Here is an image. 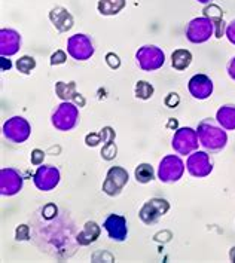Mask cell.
Instances as JSON below:
<instances>
[{
  "label": "cell",
  "instance_id": "6da1fadb",
  "mask_svg": "<svg viewBox=\"0 0 235 263\" xmlns=\"http://www.w3.org/2000/svg\"><path fill=\"white\" fill-rule=\"evenodd\" d=\"M69 216H60L56 204H46L33 216V235L39 249L57 259H69L79 246L78 234L75 235V223Z\"/></svg>",
  "mask_w": 235,
  "mask_h": 263
},
{
  "label": "cell",
  "instance_id": "7a4b0ae2",
  "mask_svg": "<svg viewBox=\"0 0 235 263\" xmlns=\"http://www.w3.org/2000/svg\"><path fill=\"white\" fill-rule=\"evenodd\" d=\"M196 134H198L200 144L206 149V152H222L228 144V134L225 128H222L221 125L218 124V121L211 118H206L198 124Z\"/></svg>",
  "mask_w": 235,
  "mask_h": 263
},
{
  "label": "cell",
  "instance_id": "3957f363",
  "mask_svg": "<svg viewBox=\"0 0 235 263\" xmlns=\"http://www.w3.org/2000/svg\"><path fill=\"white\" fill-rule=\"evenodd\" d=\"M79 122V109L73 101H63L51 116V124L58 131H71Z\"/></svg>",
  "mask_w": 235,
  "mask_h": 263
},
{
  "label": "cell",
  "instance_id": "277c9868",
  "mask_svg": "<svg viewBox=\"0 0 235 263\" xmlns=\"http://www.w3.org/2000/svg\"><path fill=\"white\" fill-rule=\"evenodd\" d=\"M136 60L138 67L143 71H155L164 66L166 54L161 48L155 45H144L138 48V51L136 52Z\"/></svg>",
  "mask_w": 235,
  "mask_h": 263
},
{
  "label": "cell",
  "instance_id": "5b68a950",
  "mask_svg": "<svg viewBox=\"0 0 235 263\" xmlns=\"http://www.w3.org/2000/svg\"><path fill=\"white\" fill-rule=\"evenodd\" d=\"M198 146H200V140H198L196 129L191 126L179 128L171 140V147L174 149V152L185 155V156L198 151Z\"/></svg>",
  "mask_w": 235,
  "mask_h": 263
},
{
  "label": "cell",
  "instance_id": "8992f818",
  "mask_svg": "<svg viewBox=\"0 0 235 263\" xmlns=\"http://www.w3.org/2000/svg\"><path fill=\"white\" fill-rule=\"evenodd\" d=\"M3 136L14 144L26 143L31 136V125L23 116H14L3 124Z\"/></svg>",
  "mask_w": 235,
  "mask_h": 263
},
{
  "label": "cell",
  "instance_id": "52a82bcc",
  "mask_svg": "<svg viewBox=\"0 0 235 263\" xmlns=\"http://www.w3.org/2000/svg\"><path fill=\"white\" fill-rule=\"evenodd\" d=\"M185 34L191 43H195V45L206 43L214 34V26L207 16H196L189 21Z\"/></svg>",
  "mask_w": 235,
  "mask_h": 263
},
{
  "label": "cell",
  "instance_id": "ba28073f",
  "mask_svg": "<svg viewBox=\"0 0 235 263\" xmlns=\"http://www.w3.org/2000/svg\"><path fill=\"white\" fill-rule=\"evenodd\" d=\"M185 164L177 155H167L158 166V179L162 183H176L183 177Z\"/></svg>",
  "mask_w": 235,
  "mask_h": 263
},
{
  "label": "cell",
  "instance_id": "9c48e42d",
  "mask_svg": "<svg viewBox=\"0 0 235 263\" xmlns=\"http://www.w3.org/2000/svg\"><path fill=\"white\" fill-rule=\"evenodd\" d=\"M96 48L89 36L76 33L67 41V54L76 61H86L94 55Z\"/></svg>",
  "mask_w": 235,
  "mask_h": 263
},
{
  "label": "cell",
  "instance_id": "30bf717a",
  "mask_svg": "<svg viewBox=\"0 0 235 263\" xmlns=\"http://www.w3.org/2000/svg\"><path fill=\"white\" fill-rule=\"evenodd\" d=\"M128 180H130V176H128V171L124 166H111L107 174H106V179L103 181L101 189L107 196H118L124 191Z\"/></svg>",
  "mask_w": 235,
  "mask_h": 263
},
{
  "label": "cell",
  "instance_id": "8fae6325",
  "mask_svg": "<svg viewBox=\"0 0 235 263\" xmlns=\"http://www.w3.org/2000/svg\"><path fill=\"white\" fill-rule=\"evenodd\" d=\"M186 170L195 179H204L213 171V161L208 152L195 151L189 155L186 161Z\"/></svg>",
  "mask_w": 235,
  "mask_h": 263
},
{
  "label": "cell",
  "instance_id": "7c38bea8",
  "mask_svg": "<svg viewBox=\"0 0 235 263\" xmlns=\"http://www.w3.org/2000/svg\"><path fill=\"white\" fill-rule=\"evenodd\" d=\"M170 210V202L164 198H152L143 204L138 211V217L144 224H152L166 216Z\"/></svg>",
  "mask_w": 235,
  "mask_h": 263
},
{
  "label": "cell",
  "instance_id": "4fadbf2b",
  "mask_svg": "<svg viewBox=\"0 0 235 263\" xmlns=\"http://www.w3.org/2000/svg\"><path fill=\"white\" fill-rule=\"evenodd\" d=\"M61 180V173L60 170L54 165H43L42 164L34 176H33V183L34 186L42 191V192H49V191H54L58 183Z\"/></svg>",
  "mask_w": 235,
  "mask_h": 263
},
{
  "label": "cell",
  "instance_id": "5bb4252c",
  "mask_svg": "<svg viewBox=\"0 0 235 263\" xmlns=\"http://www.w3.org/2000/svg\"><path fill=\"white\" fill-rule=\"evenodd\" d=\"M24 184L23 176L15 168H2L0 170V194L3 196H14L20 194Z\"/></svg>",
  "mask_w": 235,
  "mask_h": 263
},
{
  "label": "cell",
  "instance_id": "9a60e30c",
  "mask_svg": "<svg viewBox=\"0 0 235 263\" xmlns=\"http://www.w3.org/2000/svg\"><path fill=\"white\" fill-rule=\"evenodd\" d=\"M188 89H189L191 96H192L195 100H207V98L211 97V94H213L214 85H213V81L208 78L207 74L200 73V74H194V76L189 79Z\"/></svg>",
  "mask_w": 235,
  "mask_h": 263
},
{
  "label": "cell",
  "instance_id": "2e32d148",
  "mask_svg": "<svg viewBox=\"0 0 235 263\" xmlns=\"http://www.w3.org/2000/svg\"><path fill=\"white\" fill-rule=\"evenodd\" d=\"M103 228L106 229L107 235L112 241H118L122 242L126 239L128 235V224H126V219L124 216L119 214H109L106 217V220L103 223Z\"/></svg>",
  "mask_w": 235,
  "mask_h": 263
},
{
  "label": "cell",
  "instance_id": "e0dca14e",
  "mask_svg": "<svg viewBox=\"0 0 235 263\" xmlns=\"http://www.w3.org/2000/svg\"><path fill=\"white\" fill-rule=\"evenodd\" d=\"M21 48V34L14 28L0 30V54L2 57L15 55Z\"/></svg>",
  "mask_w": 235,
  "mask_h": 263
},
{
  "label": "cell",
  "instance_id": "ac0fdd59",
  "mask_svg": "<svg viewBox=\"0 0 235 263\" xmlns=\"http://www.w3.org/2000/svg\"><path fill=\"white\" fill-rule=\"evenodd\" d=\"M49 20L60 33H66L73 28L75 20L69 11L63 6H56L49 11Z\"/></svg>",
  "mask_w": 235,
  "mask_h": 263
},
{
  "label": "cell",
  "instance_id": "d6986e66",
  "mask_svg": "<svg viewBox=\"0 0 235 263\" xmlns=\"http://www.w3.org/2000/svg\"><path fill=\"white\" fill-rule=\"evenodd\" d=\"M203 12H204V16H207L214 26V37L222 39V36L225 34V30H226V23L223 21V11L221 6L214 5V3H208L206 5Z\"/></svg>",
  "mask_w": 235,
  "mask_h": 263
},
{
  "label": "cell",
  "instance_id": "ffe728a7",
  "mask_svg": "<svg viewBox=\"0 0 235 263\" xmlns=\"http://www.w3.org/2000/svg\"><path fill=\"white\" fill-rule=\"evenodd\" d=\"M56 94L57 97L63 101H73L76 106H81V107L85 104L82 96L76 92V82H57Z\"/></svg>",
  "mask_w": 235,
  "mask_h": 263
},
{
  "label": "cell",
  "instance_id": "44dd1931",
  "mask_svg": "<svg viewBox=\"0 0 235 263\" xmlns=\"http://www.w3.org/2000/svg\"><path fill=\"white\" fill-rule=\"evenodd\" d=\"M100 234H101V228L98 226V223L89 220L83 224L82 231L78 232V242L79 246H89L97 241Z\"/></svg>",
  "mask_w": 235,
  "mask_h": 263
},
{
  "label": "cell",
  "instance_id": "7402d4cb",
  "mask_svg": "<svg viewBox=\"0 0 235 263\" xmlns=\"http://www.w3.org/2000/svg\"><path fill=\"white\" fill-rule=\"evenodd\" d=\"M216 121L226 131H235V106L225 104L216 111Z\"/></svg>",
  "mask_w": 235,
  "mask_h": 263
},
{
  "label": "cell",
  "instance_id": "603a6c76",
  "mask_svg": "<svg viewBox=\"0 0 235 263\" xmlns=\"http://www.w3.org/2000/svg\"><path fill=\"white\" fill-rule=\"evenodd\" d=\"M191 63H192V54L188 49L180 48V49H176L171 54V66H173V69L177 70V71L186 70L191 66Z\"/></svg>",
  "mask_w": 235,
  "mask_h": 263
},
{
  "label": "cell",
  "instance_id": "cb8c5ba5",
  "mask_svg": "<svg viewBox=\"0 0 235 263\" xmlns=\"http://www.w3.org/2000/svg\"><path fill=\"white\" fill-rule=\"evenodd\" d=\"M126 0H100L97 5L98 12L101 15H116L125 8Z\"/></svg>",
  "mask_w": 235,
  "mask_h": 263
},
{
  "label": "cell",
  "instance_id": "d4e9b609",
  "mask_svg": "<svg viewBox=\"0 0 235 263\" xmlns=\"http://www.w3.org/2000/svg\"><path fill=\"white\" fill-rule=\"evenodd\" d=\"M134 176H136V180L137 183L141 184H146V183H151L155 179V171H153V166L151 164H140L134 171Z\"/></svg>",
  "mask_w": 235,
  "mask_h": 263
},
{
  "label": "cell",
  "instance_id": "484cf974",
  "mask_svg": "<svg viewBox=\"0 0 235 263\" xmlns=\"http://www.w3.org/2000/svg\"><path fill=\"white\" fill-rule=\"evenodd\" d=\"M153 92H155V89H153V86L149 82H146V81H138V82L136 83L134 94H136V97L140 98V100H149V98H152Z\"/></svg>",
  "mask_w": 235,
  "mask_h": 263
},
{
  "label": "cell",
  "instance_id": "4316f807",
  "mask_svg": "<svg viewBox=\"0 0 235 263\" xmlns=\"http://www.w3.org/2000/svg\"><path fill=\"white\" fill-rule=\"evenodd\" d=\"M15 66H16V70H18L20 73H23V74H30V73L34 70V67H36V60H34L33 57L24 55L21 57L20 60H16Z\"/></svg>",
  "mask_w": 235,
  "mask_h": 263
},
{
  "label": "cell",
  "instance_id": "83f0119b",
  "mask_svg": "<svg viewBox=\"0 0 235 263\" xmlns=\"http://www.w3.org/2000/svg\"><path fill=\"white\" fill-rule=\"evenodd\" d=\"M116 155H118V147H116L115 141L106 143V144L103 146V149H101V158H103L104 161H112V159H115Z\"/></svg>",
  "mask_w": 235,
  "mask_h": 263
},
{
  "label": "cell",
  "instance_id": "f1b7e54d",
  "mask_svg": "<svg viewBox=\"0 0 235 263\" xmlns=\"http://www.w3.org/2000/svg\"><path fill=\"white\" fill-rule=\"evenodd\" d=\"M15 239L16 241H30V226L20 224L15 229Z\"/></svg>",
  "mask_w": 235,
  "mask_h": 263
},
{
  "label": "cell",
  "instance_id": "f546056e",
  "mask_svg": "<svg viewBox=\"0 0 235 263\" xmlns=\"http://www.w3.org/2000/svg\"><path fill=\"white\" fill-rule=\"evenodd\" d=\"M66 60H67L66 52H64V51H61V49H58V51H56V52L51 55L49 64H51V66H60V64H64V63H66Z\"/></svg>",
  "mask_w": 235,
  "mask_h": 263
},
{
  "label": "cell",
  "instance_id": "4dcf8cb0",
  "mask_svg": "<svg viewBox=\"0 0 235 263\" xmlns=\"http://www.w3.org/2000/svg\"><path fill=\"white\" fill-rule=\"evenodd\" d=\"M100 134H101V139H103V143H104V144H106V143L115 141V137H116V133H115V129H113L112 126H104V128L100 131Z\"/></svg>",
  "mask_w": 235,
  "mask_h": 263
},
{
  "label": "cell",
  "instance_id": "1f68e13d",
  "mask_svg": "<svg viewBox=\"0 0 235 263\" xmlns=\"http://www.w3.org/2000/svg\"><path fill=\"white\" fill-rule=\"evenodd\" d=\"M179 103L180 97L177 92H170L166 97V100H164V104H166L167 107H170V109H176L179 106Z\"/></svg>",
  "mask_w": 235,
  "mask_h": 263
},
{
  "label": "cell",
  "instance_id": "d6a6232c",
  "mask_svg": "<svg viewBox=\"0 0 235 263\" xmlns=\"http://www.w3.org/2000/svg\"><path fill=\"white\" fill-rule=\"evenodd\" d=\"M103 141L101 139V134L100 133H91V134H88L86 137H85V143H86V146H89V147H96L97 144H100Z\"/></svg>",
  "mask_w": 235,
  "mask_h": 263
},
{
  "label": "cell",
  "instance_id": "836d02e7",
  "mask_svg": "<svg viewBox=\"0 0 235 263\" xmlns=\"http://www.w3.org/2000/svg\"><path fill=\"white\" fill-rule=\"evenodd\" d=\"M43 159H45V153L41 149H34L33 152H31V156H30V161H31V164L36 166H41L43 164Z\"/></svg>",
  "mask_w": 235,
  "mask_h": 263
},
{
  "label": "cell",
  "instance_id": "e575fe53",
  "mask_svg": "<svg viewBox=\"0 0 235 263\" xmlns=\"http://www.w3.org/2000/svg\"><path fill=\"white\" fill-rule=\"evenodd\" d=\"M106 63H107V66L113 70L121 67V60H119V57L116 55L115 52H109V54L106 55Z\"/></svg>",
  "mask_w": 235,
  "mask_h": 263
},
{
  "label": "cell",
  "instance_id": "d590c367",
  "mask_svg": "<svg viewBox=\"0 0 235 263\" xmlns=\"http://www.w3.org/2000/svg\"><path fill=\"white\" fill-rule=\"evenodd\" d=\"M225 36L228 37V41L231 42L235 46V20L226 24V30H225Z\"/></svg>",
  "mask_w": 235,
  "mask_h": 263
},
{
  "label": "cell",
  "instance_id": "8d00e7d4",
  "mask_svg": "<svg viewBox=\"0 0 235 263\" xmlns=\"http://www.w3.org/2000/svg\"><path fill=\"white\" fill-rule=\"evenodd\" d=\"M226 71H228V76L235 82V57H232V58L228 61V64H226Z\"/></svg>",
  "mask_w": 235,
  "mask_h": 263
},
{
  "label": "cell",
  "instance_id": "74e56055",
  "mask_svg": "<svg viewBox=\"0 0 235 263\" xmlns=\"http://www.w3.org/2000/svg\"><path fill=\"white\" fill-rule=\"evenodd\" d=\"M0 63H2V71H8V70H11V67H12L11 60H8L6 57H2L0 58Z\"/></svg>",
  "mask_w": 235,
  "mask_h": 263
},
{
  "label": "cell",
  "instance_id": "f35d334b",
  "mask_svg": "<svg viewBox=\"0 0 235 263\" xmlns=\"http://www.w3.org/2000/svg\"><path fill=\"white\" fill-rule=\"evenodd\" d=\"M229 259H231V262H235V247L229 250Z\"/></svg>",
  "mask_w": 235,
  "mask_h": 263
},
{
  "label": "cell",
  "instance_id": "ab89813d",
  "mask_svg": "<svg viewBox=\"0 0 235 263\" xmlns=\"http://www.w3.org/2000/svg\"><path fill=\"white\" fill-rule=\"evenodd\" d=\"M198 3H201V5H208V3H211L213 0H196Z\"/></svg>",
  "mask_w": 235,
  "mask_h": 263
}]
</instances>
